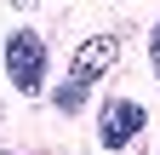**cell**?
<instances>
[{
    "instance_id": "obj_1",
    "label": "cell",
    "mask_w": 160,
    "mask_h": 155,
    "mask_svg": "<svg viewBox=\"0 0 160 155\" xmlns=\"http://www.w3.org/2000/svg\"><path fill=\"white\" fill-rule=\"evenodd\" d=\"M6 75H12L17 92H29V98L46 86V40H40L34 29H17L6 40Z\"/></svg>"
},
{
    "instance_id": "obj_2",
    "label": "cell",
    "mask_w": 160,
    "mask_h": 155,
    "mask_svg": "<svg viewBox=\"0 0 160 155\" xmlns=\"http://www.w3.org/2000/svg\"><path fill=\"white\" fill-rule=\"evenodd\" d=\"M149 126V109L137 104V98H114V104H103V121H97V138H103L109 149H126L137 132Z\"/></svg>"
},
{
    "instance_id": "obj_3",
    "label": "cell",
    "mask_w": 160,
    "mask_h": 155,
    "mask_svg": "<svg viewBox=\"0 0 160 155\" xmlns=\"http://www.w3.org/2000/svg\"><path fill=\"white\" fill-rule=\"evenodd\" d=\"M109 63H114V40H109V35H92V40L74 52V63H69V86H86V81H97Z\"/></svg>"
},
{
    "instance_id": "obj_4",
    "label": "cell",
    "mask_w": 160,
    "mask_h": 155,
    "mask_svg": "<svg viewBox=\"0 0 160 155\" xmlns=\"http://www.w3.org/2000/svg\"><path fill=\"white\" fill-rule=\"evenodd\" d=\"M57 104H63V115H74L80 104H86V86H63V92H57Z\"/></svg>"
},
{
    "instance_id": "obj_5",
    "label": "cell",
    "mask_w": 160,
    "mask_h": 155,
    "mask_svg": "<svg viewBox=\"0 0 160 155\" xmlns=\"http://www.w3.org/2000/svg\"><path fill=\"white\" fill-rule=\"evenodd\" d=\"M149 57H154V69H160V23H154V35H149Z\"/></svg>"
},
{
    "instance_id": "obj_6",
    "label": "cell",
    "mask_w": 160,
    "mask_h": 155,
    "mask_svg": "<svg viewBox=\"0 0 160 155\" xmlns=\"http://www.w3.org/2000/svg\"><path fill=\"white\" fill-rule=\"evenodd\" d=\"M23 6H34V0H23Z\"/></svg>"
}]
</instances>
